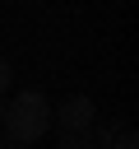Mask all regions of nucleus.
Instances as JSON below:
<instances>
[{
  "instance_id": "obj_1",
  "label": "nucleus",
  "mask_w": 139,
  "mask_h": 149,
  "mask_svg": "<svg viewBox=\"0 0 139 149\" xmlns=\"http://www.w3.org/2000/svg\"><path fill=\"white\" fill-rule=\"evenodd\" d=\"M5 130H9V140L14 144H37L56 121H51V102L37 93V88H23L9 107H5V121H0Z\"/></svg>"
},
{
  "instance_id": "obj_2",
  "label": "nucleus",
  "mask_w": 139,
  "mask_h": 149,
  "mask_svg": "<svg viewBox=\"0 0 139 149\" xmlns=\"http://www.w3.org/2000/svg\"><path fill=\"white\" fill-rule=\"evenodd\" d=\"M93 116H97V107L88 93H74L60 102V112H51V121H60V130H93Z\"/></svg>"
},
{
  "instance_id": "obj_3",
  "label": "nucleus",
  "mask_w": 139,
  "mask_h": 149,
  "mask_svg": "<svg viewBox=\"0 0 139 149\" xmlns=\"http://www.w3.org/2000/svg\"><path fill=\"white\" fill-rule=\"evenodd\" d=\"M60 149H88V130H65Z\"/></svg>"
},
{
  "instance_id": "obj_4",
  "label": "nucleus",
  "mask_w": 139,
  "mask_h": 149,
  "mask_svg": "<svg viewBox=\"0 0 139 149\" xmlns=\"http://www.w3.org/2000/svg\"><path fill=\"white\" fill-rule=\"evenodd\" d=\"M116 149H139V135H134V130H120V135H116Z\"/></svg>"
},
{
  "instance_id": "obj_5",
  "label": "nucleus",
  "mask_w": 139,
  "mask_h": 149,
  "mask_svg": "<svg viewBox=\"0 0 139 149\" xmlns=\"http://www.w3.org/2000/svg\"><path fill=\"white\" fill-rule=\"evenodd\" d=\"M9 79H14V70H9V61H5V56H0V93H5V88H9Z\"/></svg>"
},
{
  "instance_id": "obj_6",
  "label": "nucleus",
  "mask_w": 139,
  "mask_h": 149,
  "mask_svg": "<svg viewBox=\"0 0 139 149\" xmlns=\"http://www.w3.org/2000/svg\"><path fill=\"white\" fill-rule=\"evenodd\" d=\"M0 149H28V144H14V140H9V144H0Z\"/></svg>"
},
{
  "instance_id": "obj_7",
  "label": "nucleus",
  "mask_w": 139,
  "mask_h": 149,
  "mask_svg": "<svg viewBox=\"0 0 139 149\" xmlns=\"http://www.w3.org/2000/svg\"><path fill=\"white\" fill-rule=\"evenodd\" d=\"M0 121H5V102H0Z\"/></svg>"
}]
</instances>
